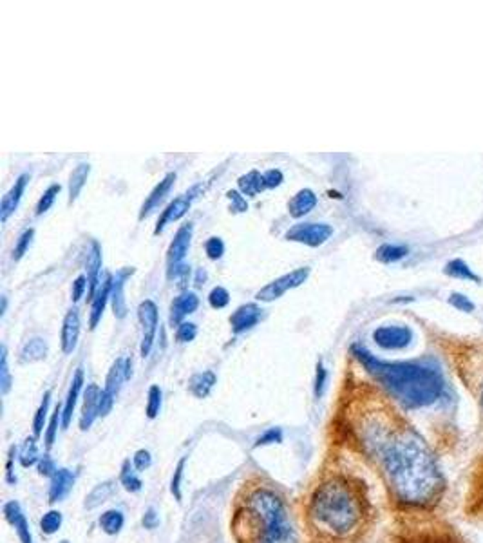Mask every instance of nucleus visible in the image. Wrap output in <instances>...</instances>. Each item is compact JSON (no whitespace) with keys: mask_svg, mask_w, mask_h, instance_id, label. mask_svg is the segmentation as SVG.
<instances>
[{"mask_svg":"<svg viewBox=\"0 0 483 543\" xmlns=\"http://www.w3.org/2000/svg\"><path fill=\"white\" fill-rule=\"evenodd\" d=\"M395 498L409 507H427L438 500L443 477L435 456L413 429L393 431L378 453Z\"/></svg>","mask_w":483,"mask_h":543,"instance_id":"f257e3e1","label":"nucleus"},{"mask_svg":"<svg viewBox=\"0 0 483 543\" xmlns=\"http://www.w3.org/2000/svg\"><path fill=\"white\" fill-rule=\"evenodd\" d=\"M351 353L364 366V370L408 410L427 408L443 395L445 380L442 371L429 362L380 361L360 344H353Z\"/></svg>","mask_w":483,"mask_h":543,"instance_id":"f03ea898","label":"nucleus"},{"mask_svg":"<svg viewBox=\"0 0 483 543\" xmlns=\"http://www.w3.org/2000/svg\"><path fill=\"white\" fill-rule=\"evenodd\" d=\"M366 500L359 486L344 477H332L315 487L308 502L311 529L328 540H346L362 527Z\"/></svg>","mask_w":483,"mask_h":543,"instance_id":"7ed1b4c3","label":"nucleus"},{"mask_svg":"<svg viewBox=\"0 0 483 543\" xmlns=\"http://www.w3.org/2000/svg\"><path fill=\"white\" fill-rule=\"evenodd\" d=\"M239 543H299L283 496L266 486L246 491L232 518Z\"/></svg>","mask_w":483,"mask_h":543,"instance_id":"20e7f679","label":"nucleus"},{"mask_svg":"<svg viewBox=\"0 0 483 543\" xmlns=\"http://www.w3.org/2000/svg\"><path fill=\"white\" fill-rule=\"evenodd\" d=\"M308 277H310V268H295V270H292L290 274H284V276L277 277V279H274L266 286H262L258 294H255V299L262 301V303H272L275 299L283 297L288 290L299 288L301 285H304Z\"/></svg>","mask_w":483,"mask_h":543,"instance_id":"39448f33","label":"nucleus"},{"mask_svg":"<svg viewBox=\"0 0 483 543\" xmlns=\"http://www.w3.org/2000/svg\"><path fill=\"white\" fill-rule=\"evenodd\" d=\"M332 236L333 228L328 223H297L284 234L286 241L301 243V245L311 246V248L322 246Z\"/></svg>","mask_w":483,"mask_h":543,"instance_id":"423d86ee","label":"nucleus"},{"mask_svg":"<svg viewBox=\"0 0 483 543\" xmlns=\"http://www.w3.org/2000/svg\"><path fill=\"white\" fill-rule=\"evenodd\" d=\"M138 319L142 325V344H140V353L142 357H149L152 346H154L156 334H158V325H160V312L158 304L152 299H145L138 306Z\"/></svg>","mask_w":483,"mask_h":543,"instance_id":"0eeeda50","label":"nucleus"},{"mask_svg":"<svg viewBox=\"0 0 483 543\" xmlns=\"http://www.w3.org/2000/svg\"><path fill=\"white\" fill-rule=\"evenodd\" d=\"M201 185H194V187H191L188 191L185 192V194H181V196H177L176 200H172L169 203V205L165 207V210L161 212V216L158 218V223H156V228H154V236H158V234H161V232L165 230V227L169 225V223H174V221H179V219L183 218V216L191 210L192 203H194V200L198 196H200V192H201Z\"/></svg>","mask_w":483,"mask_h":543,"instance_id":"6e6552de","label":"nucleus"},{"mask_svg":"<svg viewBox=\"0 0 483 543\" xmlns=\"http://www.w3.org/2000/svg\"><path fill=\"white\" fill-rule=\"evenodd\" d=\"M373 341L384 350H403L411 344L413 332L409 326L403 325L378 326L373 332Z\"/></svg>","mask_w":483,"mask_h":543,"instance_id":"1a4fd4ad","label":"nucleus"},{"mask_svg":"<svg viewBox=\"0 0 483 543\" xmlns=\"http://www.w3.org/2000/svg\"><path fill=\"white\" fill-rule=\"evenodd\" d=\"M192 234H194V223L191 221L183 223L181 227L177 228L174 239L170 241L169 248H167V272L183 265L186 254H188V248H191Z\"/></svg>","mask_w":483,"mask_h":543,"instance_id":"9d476101","label":"nucleus"},{"mask_svg":"<svg viewBox=\"0 0 483 543\" xmlns=\"http://www.w3.org/2000/svg\"><path fill=\"white\" fill-rule=\"evenodd\" d=\"M133 377V359L131 357H120L112 362L111 370L107 371L105 387L103 395L109 396L111 401H116V395L120 393L121 384Z\"/></svg>","mask_w":483,"mask_h":543,"instance_id":"9b49d317","label":"nucleus"},{"mask_svg":"<svg viewBox=\"0 0 483 543\" xmlns=\"http://www.w3.org/2000/svg\"><path fill=\"white\" fill-rule=\"evenodd\" d=\"M174 181H176V172H167L160 181L156 183L154 188L149 192V196H147L145 201H143L142 209H140V214H138V219H140V221L149 218V216H151L152 212L161 205V201L169 196V192L172 191Z\"/></svg>","mask_w":483,"mask_h":543,"instance_id":"f8f14e48","label":"nucleus"},{"mask_svg":"<svg viewBox=\"0 0 483 543\" xmlns=\"http://www.w3.org/2000/svg\"><path fill=\"white\" fill-rule=\"evenodd\" d=\"M262 319V308L255 303L241 304L239 308H235L230 315V326L232 332L235 335L244 334L252 329L253 326H258V322Z\"/></svg>","mask_w":483,"mask_h":543,"instance_id":"ddd939ff","label":"nucleus"},{"mask_svg":"<svg viewBox=\"0 0 483 543\" xmlns=\"http://www.w3.org/2000/svg\"><path fill=\"white\" fill-rule=\"evenodd\" d=\"M80 329V313H78L76 308H71V310L66 313V317H64L62 332H60V346H62V352L66 353V355H71L76 350V346H78Z\"/></svg>","mask_w":483,"mask_h":543,"instance_id":"4468645a","label":"nucleus"},{"mask_svg":"<svg viewBox=\"0 0 483 543\" xmlns=\"http://www.w3.org/2000/svg\"><path fill=\"white\" fill-rule=\"evenodd\" d=\"M102 392L98 384H89L85 387L84 402H82V413H80V429L87 431L94 424V420L100 417V401H102Z\"/></svg>","mask_w":483,"mask_h":543,"instance_id":"2eb2a0df","label":"nucleus"},{"mask_svg":"<svg viewBox=\"0 0 483 543\" xmlns=\"http://www.w3.org/2000/svg\"><path fill=\"white\" fill-rule=\"evenodd\" d=\"M134 272H136V268L134 267H124L121 270L116 272V276L112 277L111 306H112V312H114L116 319H124V317L127 315V303H125L124 288Z\"/></svg>","mask_w":483,"mask_h":543,"instance_id":"dca6fc26","label":"nucleus"},{"mask_svg":"<svg viewBox=\"0 0 483 543\" xmlns=\"http://www.w3.org/2000/svg\"><path fill=\"white\" fill-rule=\"evenodd\" d=\"M112 277H114L112 274H107L102 279V283H100V286H98L94 297L91 299V313H89V328L91 329H94L100 325L107 303L111 301Z\"/></svg>","mask_w":483,"mask_h":543,"instance_id":"f3484780","label":"nucleus"},{"mask_svg":"<svg viewBox=\"0 0 483 543\" xmlns=\"http://www.w3.org/2000/svg\"><path fill=\"white\" fill-rule=\"evenodd\" d=\"M31 176L27 172L20 174L17 178V181L13 183V187L6 192V196L0 201V221L6 223L9 219V216L15 214V210L20 205V200H22L24 192L27 188V183H29Z\"/></svg>","mask_w":483,"mask_h":543,"instance_id":"a211bd4d","label":"nucleus"},{"mask_svg":"<svg viewBox=\"0 0 483 543\" xmlns=\"http://www.w3.org/2000/svg\"><path fill=\"white\" fill-rule=\"evenodd\" d=\"M198 306H200V297L194 292L183 290L181 294L174 297L172 303H170V325L177 328L181 322H185L186 315H191L198 310Z\"/></svg>","mask_w":483,"mask_h":543,"instance_id":"6ab92c4d","label":"nucleus"},{"mask_svg":"<svg viewBox=\"0 0 483 543\" xmlns=\"http://www.w3.org/2000/svg\"><path fill=\"white\" fill-rule=\"evenodd\" d=\"M85 270H87V281H89V292H87V299L94 297L96 294L98 286L102 283L100 279V274H102V246L98 243L96 239L91 243V248L87 252V261H85Z\"/></svg>","mask_w":483,"mask_h":543,"instance_id":"aec40b11","label":"nucleus"},{"mask_svg":"<svg viewBox=\"0 0 483 543\" xmlns=\"http://www.w3.org/2000/svg\"><path fill=\"white\" fill-rule=\"evenodd\" d=\"M4 518L8 520V523L15 529L20 543H33L31 529H29V523L26 520V514H24L20 503L11 500L4 505Z\"/></svg>","mask_w":483,"mask_h":543,"instance_id":"412c9836","label":"nucleus"},{"mask_svg":"<svg viewBox=\"0 0 483 543\" xmlns=\"http://www.w3.org/2000/svg\"><path fill=\"white\" fill-rule=\"evenodd\" d=\"M73 486H75V475L69 469L60 468L54 477L51 478V486H49V502L57 503L62 502L67 494L71 493Z\"/></svg>","mask_w":483,"mask_h":543,"instance_id":"4be33fe9","label":"nucleus"},{"mask_svg":"<svg viewBox=\"0 0 483 543\" xmlns=\"http://www.w3.org/2000/svg\"><path fill=\"white\" fill-rule=\"evenodd\" d=\"M319 200H317V194H315L311 188H301V191L288 201V214L293 219H301L304 216H308L311 210L317 207Z\"/></svg>","mask_w":483,"mask_h":543,"instance_id":"5701e85b","label":"nucleus"},{"mask_svg":"<svg viewBox=\"0 0 483 543\" xmlns=\"http://www.w3.org/2000/svg\"><path fill=\"white\" fill-rule=\"evenodd\" d=\"M82 387H84V370L78 368L71 380V386H69V392H67L66 402H64V417H62V428L67 429L69 424L73 420V415H75L76 402H78V396H80Z\"/></svg>","mask_w":483,"mask_h":543,"instance_id":"b1692460","label":"nucleus"},{"mask_svg":"<svg viewBox=\"0 0 483 543\" xmlns=\"http://www.w3.org/2000/svg\"><path fill=\"white\" fill-rule=\"evenodd\" d=\"M49 346L45 343V339L42 337H31L27 339L22 344L20 352H18V361L20 364H33V362H40L47 357Z\"/></svg>","mask_w":483,"mask_h":543,"instance_id":"393cba45","label":"nucleus"},{"mask_svg":"<svg viewBox=\"0 0 483 543\" xmlns=\"http://www.w3.org/2000/svg\"><path fill=\"white\" fill-rule=\"evenodd\" d=\"M218 384V377L214 371H201V373L192 375L188 380V392L195 399H207L212 393L214 386Z\"/></svg>","mask_w":483,"mask_h":543,"instance_id":"a878e982","label":"nucleus"},{"mask_svg":"<svg viewBox=\"0 0 483 543\" xmlns=\"http://www.w3.org/2000/svg\"><path fill=\"white\" fill-rule=\"evenodd\" d=\"M89 174H91V165L89 163H78L75 167V170L71 172V176H69V185H67V188H69V205L75 203V201L78 200V196L82 194L85 183H87L89 179Z\"/></svg>","mask_w":483,"mask_h":543,"instance_id":"bb28decb","label":"nucleus"},{"mask_svg":"<svg viewBox=\"0 0 483 543\" xmlns=\"http://www.w3.org/2000/svg\"><path fill=\"white\" fill-rule=\"evenodd\" d=\"M237 187H239V192L243 196L255 198L258 194H261L262 191H266L265 176H262L261 172H258V170H250V172L239 176Z\"/></svg>","mask_w":483,"mask_h":543,"instance_id":"cd10ccee","label":"nucleus"},{"mask_svg":"<svg viewBox=\"0 0 483 543\" xmlns=\"http://www.w3.org/2000/svg\"><path fill=\"white\" fill-rule=\"evenodd\" d=\"M112 494H114V482L112 480L102 482V484L94 486L93 491L85 496L84 507L87 509V511H93V509L100 507L102 503H105L107 500L111 498Z\"/></svg>","mask_w":483,"mask_h":543,"instance_id":"c85d7f7f","label":"nucleus"},{"mask_svg":"<svg viewBox=\"0 0 483 543\" xmlns=\"http://www.w3.org/2000/svg\"><path fill=\"white\" fill-rule=\"evenodd\" d=\"M98 523H100V529H102L105 535L116 536L125 526L124 512H121L120 509H109V511H105L102 516H100Z\"/></svg>","mask_w":483,"mask_h":543,"instance_id":"c756f323","label":"nucleus"},{"mask_svg":"<svg viewBox=\"0 0 483 543\" xmlns=\"http://www.w3.org/2000/svg\"><path fill=\"white\" fill-rule=\"evenodd\" d=\"M408 254H409L408 246L391 245V243H386V245L378 246L377 252H375V259L384 265H391V263H396V261H400V259H403Z\"/></svg>","mask_w":483,"mask_h":543,"instance_id":"7c9ffc66","label":"nucleus"},{"mask_svg":"<svg viewBox=\"0 0 483 543\" xmlns=\"http://www.w3.org/2000/svg\"><path fill=\"white\" fill-rule=\"evenodd\" d=\"M40 453H38V445H36V436H27L24 440L22 447H20V453H18V460H20V466L22 468H33V466H38L40 462Z\"/></svg>","mask_w":483,"mask_h":543,"instance_id":"2f4dec72","label":"nucleus"},{"mask_svg":"<svg viewBox=\"0 0 483 543\" xmlns=\"http://www.w3.org/2000/svg\"><path fill=\"white\" fill-rule=\"evenodd\" d=\"M120 484L124 486V489L129 491V493H140V491H142L143 482H142V478L138 477V471L134 469V466L131 463V460H125L124 466H121Z\"/></svg>","mask_w":483,"mask_h":543,"instance_id":"473e14b6","label":"nucleus"},{"mask_svg":"<svg viewBox=\"0 0 483 543\" xmlns=\"http://www.w3.org/2000/svg\"><path fill=\"white\" fill-rule=\"evenodd\" d=\"M443 272H445L449 277H456V279H467V281L480 283V277L476 276L475 272L469 268V265H467L466 261H461V259L449 261V263L445 265V268H443Z\"/></svg>","mask_w":483,"mask_h":543,"instance_id":"72a5a7b5","label":"nucleus"},{"mask_svg":"<svg viewBox=\"0 0 483 543\" xmlns=\"http://www.w3.org/2000/svg\"><path fill=\"white\" fill-rule=\"evenodd\" d=\"M161 404H163V392H161V387L158 384H152L149 387V393H147V419L154 420L160 415Z\"/></svg>","mask_w":483,"mask_h":543,"instance_id":"f704fd0d","label":"nucleus"},{"mask_svg":"<svg viewBox=\"0 0 483 543\" xmlns=\"http://www.w3.org/2000/svg\"><path fill=\"white\" fill-rule=\"evenodd\" d=\"M49 402H51V392H45L42 396V402L38 406V410L35 413V419H33V436H38L44 433L45 420H47V411H49Z\"/></svg>","mask_w":483,"mask_h":543,"instance_id":"c9c22d12","label":"nucleus"},{"mask_svg":"<svg viewBox=\"0 0 483 543\" xmlns=\"http://www.w3.org/2000/svg\"><path fill=\"white\" fill-rule=\"evenodd\" d=\"M60 191H62V185H58V183L49 185V187L44 191V194L40 196V200H38V203H36L35 214L36 216L45 214V212H47V210L54 205V201H57Z\"/></svg>","mask_w":483,"mask_h":543,"instance_id":"e433bc0d","label":"nucleus"},{"mask_svg":"<svg viewBox=\"0 0 483 543\" xmlns=\"http://www.w3.org/2000/svg\"><path fill=\"white\" fill-rule=\"evenodd\" d=\"M11 386H13V379H11V371L8 366V348L2 344L0 348V393L8 395Z\"/></svg>","mask_w":483,"mask_h":543,"instance_id":"4c0bfd02","label":"nucleus"},{"mask_svg":"<svg viewBox=\"0 0 483 543\" xmlns=\"http://www.w3.org/2000/svg\"><path fill=\"white\" fill-rule=\"evenodd\" d=\"M62 521H64L62 512L54 511V509L53 511H47L40 520L42 533L47 536L54 535V533H58V530H60V527H62Z\"/></svg>","mask_w":483,"mask_h":543,"instance_id":"58836bf2","label":"nucleus"},{"mask_svg":"<svg viewBox=\"0 0 483 543\" xmlns=\"http://www.w3.org/2000/svg\"><path fill=\"white\" fill-rule=\"evenodd\" d=\"M62 417H64V406L58 404L57 408H54L53 415H51L47 429H45V445H47V447H53L54 440H57L58 426H62Z\"/></svg>","mask_w":483,"mask_h":543,"instance_id":"ea45409f","label":"nucleus"},{"mask_svg":"<svg viewBox=\"0 0 483 543\" xmlns=\"http://www.w3.org/2000/svg\"><path fill=\"white\" fill-rule=\"evenodd\" d=\"M33 237H35V230L33 228H26V230L18 236L17 243H15V248H13V259L15 261H20V259L24 258V255L27 254V250H29V246H31L33 243Z\"/></svg>","mask_w":483,"mask_h":543,"instance_id":"a19ab883","label":"nucleus"},{"mask_svg":"<svg viewBox=\"0 0 483 543\" xmlns=\"http://www.w3.org/2000/svg\"><path fill=\"white\" fill-rule=\"evenodd\" d=\"M185 466H186V459L183 456L179 462H177L176 469H174L172 480H170V493L176 498V502H181L183 493H181V482H183V475H185Z\"/></svg>","mask_w":483,"mask_h":543,"instance_id":"79ce46f5","label":"nucleus"},{"mask_svg":"<svg viewBox=\"0 0 483 543\" xmlns=\"http://www.w3.org/2000/svg\"><path fill=\"white\" fill-rule=\"evenodd\" d=\"M326 384H328V370L324 366L322 361L317 362L315 366V379H313V395L315 399H320L326 392Z\"/></svg>","mask_w":483,"mask_h":543,"instance_id":"37998d69","label":"nucleus"},{"mask_svg":"<svg viewBox=\"0 0 483 543\" xmlns=\"http://www.w3.org/2000/svg\"><path fill=\"white\" fill-rule=\"evenodd\" d=\"M209 304L214 310H223L230 304V292L223 286H214L209 294Z\"/></svg>","mask_w":483,"mask_h":543,"instance_id":"c03bdc74","label":"nucleus"},{"mask_svg":"<svg viewBox=\"0 0 483 543\" xmlns=\"http://www.w3.org/2000/svg\"><path fill=\"white\" fill-rule=\"evenodd\" d=\"M205 252H207V258L212 259V261L221 259L223 254H225V243H223L221 237L218 236L209 237L207 243H205Z\"/></svg>","mask_w":483,"mask_h":543,"instance_id":"a18cd8bd","label":"nucleus"},{"mask_svg":"<svg viewBox=\"0 0 483 543\" xmlns=\"http://www.w3.org/2000/svg\"><path fill=\"white\" fill-rule=\"evenodd\" d=\"M226 200L230 201V212H234V214H243V212L248 210V201H246V196H243L239 191L226 192Z\"/></svg>","mask_w":483,"mask_h":543,"instance_id":"49530a36","label":"nucleus"},{"mask_svg":"<svg viewBox=\"0 0 483 543\" xmlns=\"http://www.w3.org/2000/svg\"><path fill=\"white\" fill-rule=\"evenodd\" d=\"M198 335V326L194 322H181L176 328V341L177 343H192Z\"/></svg>","mask_w":483,"mask_h":543,"instance_id":"de8ad7c7","label":"nucleus"},{"mask_svg":"<svg viewBox=\"0 0 483 543\" xmlns=\"http://www.w3.org/2000/svg\"><path fill=\"white\" fill-rule=\"evenodd\" d=\"M281 442H283V431H281V428H272L259 436L258 440H255V444H253V447L258 449V447H265V445H272V444H281Z\"/></svg>","mask_w":483,"mask_h":543,"instance_id":"09e8293b","label":"nucleus"},{"mask_svg":"<svg viewBox=\"0 0 483 543\" xmlns=\"http://www.w3.org/2000/svg\"><path fill=\"white\" fill-rule=\"evenodd\" d=\"M449 304H452V306L460 310V312H473V310H475V303H473L467 295L460 294V292H452V294L449 295Z\"/></svg>","mask_w":483,"mask_h":543,"instance_id":"8fccbe9b","label":"nucleus"},{"mask_svg":"<svg viewBox=\"0 0 483 543\" xmlns=\"http://www.w3.org/2000/svg\"><path fill=\"white\" fill-rule=\"evenodd\" d=\"M85 292H89V281L87 276H78L75 281H73V288H71V299L73 303H78L82 297H84Z\"/></svg>","mask_w":483,"mask_h":543,"instance_id":"3c124183","label":"nucleus"},{"mask_svg":"<svg viewBox=\"0 0 483 543\" xmlns=\"http://www.w3.org/2000/svg\"><path fill=\"white\" fill-rule=\"evenodd\" d=\"M133 466L136 471H145L152 466V454L147 449H138L133 456Z\"/></svg>","mask_w":483,"mask_h":543,"instance_id":"603ef678","label":"nucleus"},{"mask_svg":"<svg viewBox=\"0 0 483 543\" xmlns=\"http://www.w3.org/2000/svg\"><path fill=\"white\" fill-rule=\"evenodd\" d=\"M262 176H265L266 188H277V187H281L284 181V174L281 172L279 169L266 170V172H262Z\"/></svg>","mask_w":483,"mask_h":543,"instance_id":"864d4df0","label":"nucleus"},{"mask_svg":"<svg viewBox=\"0 0 483 543\" xmlns=\"http://www.w3.org/2000/svg\"><path fill=\"white\" fill-rule=\"evenodd\" d=\"M36 469H38V473H40L42 477H47V478H53L54 473L58 471V468L54 466V462L51 460V456H49V454H44V456H42L40 462H38V466H36Z\"/></svg>","mask_w":483,"mask_h":543,"instance_id":"5fc2aeb1","label":"nucleus"},{"mask_svg":"<svg viewBox=\"0 0 483 543\" xmlns=\"http://www.w3.org/2000/svg\"><path fill=\"white\" fill-rule=\"evenodd\" d=\"M142 526L145 527L147 530H154L156 527L160 526V516H158V512H156L154 507H149L143 512Z\"/></svg>","mask_w":483,"mask_h":543,"instance_id":"6e6d98bb","label":"nucleus"},{"mask_svg":"<svg viewBox=\"0 0 483 543\" xmlns=\"http://www.w3.org/2000/svg\"><path fill=\"white\" fill-rule=\"evenodd\" d=\"M13 456H15V447H11L8 456V466H6V478H8L9 484H15V482H17V477L13 475Z\"/></svg>","mask_w":483,"mask_h":543,"instance_id":"4d7b16f0","label":"nucleus"},{"mask_svg":"<svg viewBox=\"0 0 483 543\" xmlns=\"http://www.w3.org/2000/svg\"><path fill=\"white\" fill-rule=\"evenodd\" d=\"M205 281H207V272H205L203 268H200V270H198V274H195V281H194V283L198 286H201L205 283Z\"/></svg>","mask_w":483,"mask_h":543,"instance_id":"13d9d810","label":"nucleus"},{"mask_svg":"<svg viewBox=\"0 0 483 543\" xmlns=\"http://www.w3.org/2000/svg\"><path fill=\"white\" fill-rule=\"evenodd\" d=\"M0 301H2V304H0V315H4L6 310H8V297H6V295H2V297H0Z\"/></svg>","mask_w":483,"mask_h":543,"instance_id":"bf43d9fd","label":"nucleus"},{"mask_svg":"<svg viewBox=\"0 0 483 543\" xmlns=\"http://www.w3.org/2000/svg\"><path fill=\"white\" fill-rule=\"evenodd\" d=\"M480 402H482V408H483V387H482V395H480Z\"/></svg>","mask_w":483,"mask_h":543,"instance_id":"052dcab7","label":"nucleus"},{"mask_svg":"<svg viewBox=\"0 0 483 543\" xmlns=\"http://www.w3.org/2000/svg\"><path fill=\"white\" fill-rule=\"evenodd\" d=\"M60 543H69V542H67V540H62V542H60Z\"/></svg>","mask_w":483,"mask_h":543,"instance_id":"680f3d73","label":"nucleus"},{"mask_svg":"<svg viewBox=\"0 0 483 543\" xmlns=\"http://www.w3.org/2000/svg\"><path fill=\"white\" fill-rule=\"evenodd\" d=\"M482 503H483V487H482Z\"/></svg>","mask_w":483,"mask_h":543,"instance_id":"e2e57ef3","label":"nucleus"}]
</instances>
